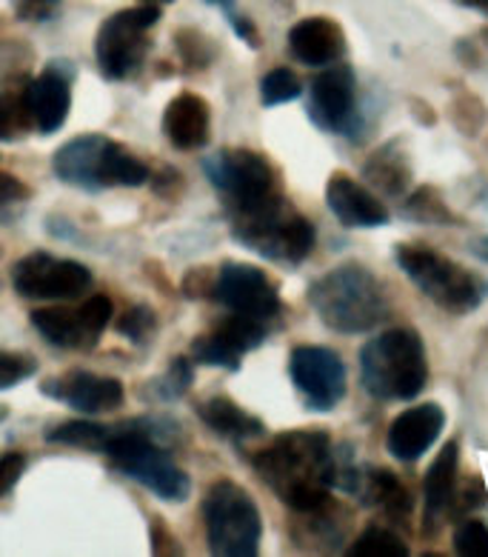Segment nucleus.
<instances>
[{"label": "nucleus", "instance_id": "nucleus-1", "mask_svg": "<svg viewBox=\"0 0 488 557\" xmlns=\"http://www.w3.org/2000/svg\"><path fill=\"white\" fill-rule=\"evenodd\" d=\"M252 463L283 504L303 515L326 509L328 488L340 474L331 441L317 429L286 432L268 449L254 455Z\"/></svg>", "mask_w": 488, "mask_h": 557}, {"label": "nucleus", "instance_id": "nucleus-2", "mask_svg": "<svg viewBox=\"0 0 488 557\" xmlns=\"http://www.w3.org/2000/svg\"><path fill=\"white\" fill-rule=\"evenodd\" d=\"M309 304L331 332L360 335L389 318V298L368 269L349 263L312 283Z\"/></svg>", "mask_w": 488, "mask_h": 557}, {"label": "nucleus", "instance_id": "nucleus-3", "mask_svg": "<svg viewBox=\"0 0 488 557\" xmlns=\"http://www.w3.org/2000/svg\"><path fill=\"white\" fill-rule=\"evenodd\" d=\"M360 377L377 400H412L428 381L426 349L412 329H389L360 351Z\"/></svg>", "mask_w": 488, "mask_h": 557}, {"label": "nucleus", "instance_id": "nucleus-4", "mask_svg": "<svg viewBox=\"0 0 488 557\" xmlns=\"http://www.w3.org/2000/svg\"><path fill=\"white\" fill-rule=\"evenodd\" d=\"M235 232L249 249L272 260L300 263L314 249V226L277 195L235 207Z\"/></svg>", "mask_w": 488, "mask_h": 557}, {"label": "nucleus", "instance_id": "nucleus-5", "mask_svg": "<svg viewBox=\"0 0 488 557\" xmlns=\"http://www.w3.org/2000/svg\"><path fill=\"white\" fill-rule=\"evenodd\" d=\"M395 258L405 277L446 312L468 314L483 304L486 286L480 277L472 275L468 269H463L446 255L420 244H400Z\"/></svg>", "mask_w": 488, "mask_h": 557}, {"label": "nucleus", "instance_id": "nucleus-6", "mask_svg": "<svg viewBox=\"0 0 488 557\" xmlns=\"http://www.w3.org/2000/svg\"><path fill=\"white\" fill-rule=\"evenodd\" d=\"M209 549L221 557H252L260 549L263 520L243 486L232 481L214 483L203 504Z\"/></svg>", "mask_w": 488, "mask_h": 557}, {"label": "nucleus", "instance_id": "nucleus-7", "mask_svg": "<svg viewBox=\"0 0 488 557\" xmlns=\"http://www.w3.org/2000/svg\"><path fill=\"white\" fill-rule=\"evenodd\" d=\"M103 451L126 478L143 483L163 500H186L189 495V474L177 469L175 460L158 449L146 432H112Z\"/></svg>", "mask_w": 488, "mask_h": 557}, {"label": "nucleus", "instance_id": "nucleus-8", "mask_svg": "<svg viewBox=\"0 0 488 557\" xmlns=\"http://www.w3.org/2000/svg\"><path fill=\"white\" fill-rule=\"evenodd\" d=\"M158 21H161V7L146 3V7L123 9L100 26L95 54H98L100 72L109 81H123L143 66L146 54H149L146 32L152 29Z\"/></svg>", "mask_w": 488, "mask_h": 557}, {"label": "nucleus", "instance_id": "nucleus-9", "mask_svg": "<svg viewBox=\"0 0 488 557\" xmlns=\"http://www.w3.org/2000/svg\"><path fill=\"white\" fill-rule=\"evenodd\" d=\"M12 286L21 298L32 300H75L92 286V272L77 260L35 252L17 260L12 269Z\"/></svg>", "mask_w": 488, "mask_h": 557}, {"label": "nucleus", "instance_id": "nucleus-10", "mask_svg": "<svg viewBox=\"0 0 488 557\" xmlns=\"http://www.w3.org/2000/svg\"><path fill=\"white\" fill-rule=\"evenodd\" d=\"M289 372L305 404L317 412H328L343 400L346 367L337 351L326 346H298L291 351Z\"/></svg>", "mask_w": 488, "mask_h": 557}, {"label": "nucleus", "instance_id": "nucleus-11", "mask_svg": "<svg viewBox=\"0 0 488 557\" xmlns=\"http://www.w3.org/2000/svg\"><path fill=\"white\" fill-rule=\"evenodd\" d=\"M207 172L212 175V184L226 191L235 207L275 195V169L260 152L249 149L221 152L207 163Z\"/></svg>", "mask_w": 488, "mask_h": 557}, {"label": "nucleus", "instance_id": "nucleus-12", "mask_svg": "<svg viewBox=\"0 0 488 557\" xmlns=\"http://www.w3.org/2000/svg\"><path fill=\"white\" fill-rule=\"evenodd\" d=\"M214 298L229 306L235 314H246L263 323L280 312L275 283L268 281L263 269L249 263H226L214 281Z\"/></svg>", "mask_w": 488, "mask_h": 557}, {"label": "nucleus", "instance_id": "nucleus-13", "mask_svg": "<svg viewBox=\"0 0 488 557\" xmlns=\"http://www.w3.org/2000/svg\"><path fill=\"white\" fill-rule=\"evenodd\" d=\"M312 121L326 132H349L354 126V72L331 66L312 81Z\"/></svg>", "mask_w": 488, "mask_h": 557}, {"label": "nucleus", "instance_id": "nucleus-14", "mask_svg": "<svg viewBox=\"0 0 488 557\" xmlns=\"http://www.w3.org/2000/svg\"><path fill=\"white\" fill-rule=\"evenodd\" d=\"M446 426V414L437 404H423L397 414L389 429V451L397 460L412 463L423 458Z\"/></svg>", "mask_w": 488, "mask_h": 557}, {"label": "nucleus", "instance_id": "nucleus-15", "mask_svg": "<svg viewBox=\"0 0 488 557\" xmlns=\"http://www.w3.org/2000/svg\"><path fill=\"white\" fill-rule=\"evenodd\" d=\"M326 203L337 221L351 230H374L389 223V209L383 207V200L349 175H331L326 184Z\"/></svg>", "mask_w": 488, "mask_h": 557}, {"label": "nucleus", "instance_id": "nucleus-16", "mask_svg": "<svg viewBox=\"0 0 488 557\" xmlns=\"http://www.w3.org/2000/svg\"><path fill=\"white\" fill-rule=\"evenodd\" d=\"M112 140L103 135H84L70 140L54 154V172L61 181L80 189H103V163Z\"/></svg>", "mask_w": 488, "mask_h": 557}, {"label": "nucleus", "instance_id": "nucleus-17", "mask_svg": "<svg viewBox=\"0 0 488 557\" xmlns=\"http://www.w3.org/2000/svg\"><path fill=\"white\" fill-rule=\"evenodd\" d=\"M43 392L52 397H61L70 406H75L77 412H109L123 404V383L115 377H100L92 372H72L63 381H52L43 386Z\"/></svg>", "mask_w": 488, "mask_h": 557}, {"label": "nucleus", "instance_id": "nucleus-18", "mask_svg": "<svg viewBox=\"0 0 488 557\" xmlns=\"http://www.w3.org/2000/svg\"><path fill=\"white\" fill-rule=\"evenodd\" d=\"M289 49L305 66H331L343 58V29L328 17H305L291 26Z\"/></svg>", "mask_w": 488, "mask_h": 557}, {"label": "nucleus", "instance_id": "nucleus-19", "mask_svg": "<svg viewBox=\"0 0 488 557\" xmlns=\"http://www.w3.org/2000/svg\"><path fill=\"white\" fill-rule=\"evenodd\" d=\"M26 103H29L32 123L43 135H54L66 123V117H70V81L58 72V66H49L43 75L35 77L26 86Z\"/></svg>", "mask_w": 488, "mask_h": 557}, {"label": "nucleus", "instance_id": "nucleus-20", "mask_svg": "<svg viewBox=\"0 0 488 557\" xmlns=\"http://www.w3.org/2000/svg\"><path fill=\"white\" fill-rule=\"evenodd\" d=\"M209 129H212V115H209V103L200 95L184 92L177 95L163 112V132H166L168 144L175 149H200L209 144Z\"/></svg>", "mask_w": 488, "mask_h": 557}, {"label": "nucleus", "instance_id": "nucleus-21", "mask_svg": "<svg viewBox=\"0 0 488 557\" xmlns=\"http://www.w3.org/2000/svg\"><path fill=\"white\" fill-rule=\"evenodd\" d=\"M198 414L214 435L229 437V441H246V437L263 435V420L240 409L232 397H212V400L198 406Z\"/></svg>", "mask_w": 488, "mask_h": 557}, {"label": "nucleus", "instance_id": "nucleus-22", "mask_svg": "<svg viewBox=\"0 0 488 557\" xmlns=\"http://www.w3.org/2000/svg\"><path fill=\"white\" fill-rule=\"evenodd\" d=\"M458 488V443H446V449L437 455V460L428 466L426 481H423V497H426V511L435 518L446 511L454 500Z\"/></svg>", "mask_w": 488, "mask_h": 557}, {"label": "nucleus", "instance_id": "nucleus-23", "mask_svg": "<svg viewBox=\"0 0 488 557\" xmlns=\"http://www.w3.org/2000/svg\"><path fill=\"white\" fill-rule=\"evenodd\" d=\"M32 323H35L40 335L47 337L49 344L63 346V349L86 346L84 326H80L77 312H66V309H38V312H32Z\"/></svg>", "mask_w": 488, "mask_h": 557}, {"label": "nucleus", "instance_id": "nucleus-24", "mask_svg": "<svg viewBox=\"0 0 488 557\" xmlns=\"http://www.w3.org/2000/svg\"><path fill=\"white\" fill-rule=\"evenodd\" d=\"M363 495H366L372 504L380 506V509L391 511V515H409V509H412L409 492H405L403 483L397 481L391 472H372V474H368Z\"/></svg>", "mask_w": 488, "mask_h": 557}, {"label": "nucleus", "instance_id": "nucleus-25", "mask_svg": "<svg viewBox=\"0 0 488 557\" xmlns=\"http://www.w3.org/2000/svg\"><path fill=\"white\" fill-rule=\"evenodd\" d=\"M214 335L243 358L246 351L258 349L263 344L266 326H263V321H254V318H246V314H232L229 321H223L221 326L214 329Z\"/></svg>", "mask_w": 488, "mask_h": 557}, {"label": "nucleus", "instance_id": "nucleus-26", "mask_svg": "<svg viewBox=\"0 0 488 557\" xmlns=\"http://www.w3.org/2000/svg\"><path fill=\"white\" fill-rule=\"evenodd\" d=\"M366 175L372 184L383 186L391 195H400L405 189V184H409V166H405L400 154L389 152V146L380 149V152H374L372 161L366 163Z\"/></svg>", "mask_w": 488, "mask_h": 557}, {"label": "nucleus", "instance_id": "nucleus-27", "mask_svg": "<svg viewBox=\"0 0 488 557\" xmlns=\"http://www.w3.org/2000/svg\"><path fill=\"white\" fill-rule=\"evenodd\" d=\"M351 557H405L409 546L403 537H397L395 532L383 527H368L366 532L360 534L354 546L349 549Z\"/></svg>", "mask_w": 488, "mask_h": 557}, {"label": "nucleus", "instance_id": "nucleus-28", "mask_svg": "<svg viewBox=\"0 0 488 557\" xmlns=\"http://www.w3.org/2000/svg\"><path fill=\"white\" fill-rule=\"evenodd\" d=\"M109 435H112V429L92 423V420H72V423L52 429L47 441L66 443V446H84V449H103Z\"/></svg>", "mask_w": 488, "mask_h": 557}, {"label": "nucleus", "instance_id": "nucleus-29", "mask_svg": "<svg viewBox=\"0 0 488 557\" xmlns=\"http://www.w3.org/2000/svg\"><path fill=\"white\" fill-rule=\"evenodd\" d=\"M26 92H0V140H17L29 129Z\"/></svg>", "mask_w": 488, "mask_h": 557}, {"label": "nucleus", "instance_id": "nucleus-30", "mask_svg": "<svg viewBox=\"0 0 488 557\" xmlns=\"http://www.w3.org/2000/svg\"><path fill=\"white\" fill-rule=\"evenodd\" d=\"M112 314H115V309H112V300H109L107 295H92V298L80 306L77 318H80V326H84L86 346L98 344L100 335H103L109 323H112Z\"/></svg>", "mask_w": 488, "mask_h": 557}, {"label": "nucleus", "instance_id": "nucleus-31", "mask_svg": "<svg viewBox=\"0 0 488 557\" xmlns=\"http://www.w3.org/2000/svg\"><path fill=\"white\" fill-rule=\"evenodd\" d=\"M303 86H300V77L291 70H275L268 72L260 84V98L266 107H280V103H289V100L300 98Z\"/></svg>", "mask_w": 488, "mask_h": 557}, {"label": "nucleus", "instance_id": "nucleus-32", "mask_svg": "<svg viewBox=\"0 0 488 557\" xmlns=\"http://www.w3.org/2000/svg\"><path fill=\"white\" fill-rule=\"evenodd\" d=\"M191 355H195V360L198 363H207V367H223V369H237L240 367V355L237 351H232L229 346L223 344L221 337L214 335H203L195 341V346H191Z\"/></svg>", "mask_w": 488, "mask_h": 557}, {"label": "nucleus", "instance_id": "nucleus-33", "mask_svg": "<svg viewBox=\"0 0 488 557\" xmlns=\"http://www.w3.org/2000/svg\"><path fill=\"white\" fill-rule=\"evenodd\" d=\"M454 552L460 557H488V527L480 520H463L454 532Z\"/></svg>", "mask_w": 488, "mask_h": 557}, {"label": "nucleus", "instance_id": "nucleus-34", "mask_svg": "<svg viewBox=\"0 0 488 557\" xmlns=\"http://www.w3.org/2000/svg\"><path fill=\"white\" fill-rule=\"evenodd\" d=\"M38 363L29 355H0V389H9L15 386L24 377L35 374Z\"/></svg>", "mask_w": 488, "mask_h": 557}, {"label": "nucleus", "instance_id": "nucleus-35", "mask_svg": "<svg viewBox=\"0 0 488 557\" xmlns=\"http://www.w3.org/2000/svg\"><path fill=\"white\" fill-rule=\"evenodd\" d=\"M405 214L409 218H417V221H428V223H437V221H446L449 212L442 207L440 200L435 198V191L431 189H423L417 191L409 203H405Z\"/></svg>", "mask_w": 488, "mask_h": 557}, {"label": "nucleus", "instance_id": "nucleus-36", "mask_svg": "<svg viewBox=\"0 0 488 557\" xmlns=\"http://www.w3.org/2000/svg\"><path fill=\"white\" fill-rule=\"evenodd\" d=\"M154 326H158V321H154L152 309H146V306L129 309L121 318V323H117V329H121L123 335H129L132 341H146L154 332Z\"/></svg>", "mask_w": 488, "mask_h": 557}, {"label": "nucleus", "instance_id": "nucleus-37", "mask_svg": "<svg viewBox=\"0 0 488 557\" xmlns=\"http://www.w3.org/2000/svg\"><path fill=\"white\" fill-rule=\"evenodd\" d=\"M24 469H26V458L21 455V451H9V455L0 458V497L7 495L9 488L21 481Z\"/></svg>", "mask_w": 488, "mask_h": 557}, {"label": "nucleus", "instance_id": "nucleus-38", "mask_svg": "<svg viewBox=\"0 0 488 557\" xmlns=\"http://www.w3.org/2000/svg\"><path fill=\"white\" fill-rule=\"evenodd\" d=\"M152 552L154 555H184V546H177V537L168 532V527L161 518H152Z\"/></svg>", "mask_w": 488, "mask_h": 557}, {"label": "nucleus", "instance_id": "nucleus-39", "mask_svg": "<svg viewBox=\"0 0 488 557\" xmlns=\"http://www.w3.org/2000/svg\"><path fill=\"white\" fill-rule=\"evenodd\" d=\"M26 198H29V186L21 184L9 172H0V207H12V203H21Z\"/></svg>", "mask_w": 488, "mask_h": 557}, {"label": "nucleus", "instance_id": "nucleus-40", "mask_svg": "<svg viewBox=\"0 0 488 557\" xmlns=\"http://www.w3.org/2000/svg\"><path fill=\"white\" fill-rule=\"evenodd\" d=\"M460 3H465V7L480 9V12H486V15H488V0H460Z\"/></svg>", "mask_w": 488, "mask_h": 557}, {"label": "nucleus", "instance_id": "nucleus-41", "mask_svg": "<svg viewBox=\"0 0 488 557\" xmlns=\"http://www.w3.org/2000/svg\"><path fill=\"white\" fill-rule=\"evenodd\" d=\"M7 414H9V412H7V406H0V420L7 418Z\"/></svg>", "mask_w": 488, "mask_h": 557}, {"label": "nucleus", "instance_id": "nucleus-42", "mask_svg": "<svg viewBox=\"0 0 488 557\" xmlns=\"http://www.w3.org/2000/svg\"><path fill=\"white\" fill-rule=\"evenodd\" d=\"M149 3H168V0H149Z\"/></svg>", "mask_w": 488, "mask_h": 557}, {"label": "nucleus", "instance_id": "nucleus-43", "mask_svg": "<svg viewBox=\"0 0 488 557\" xmlns=\"http://www.w3.org/2000/svg\"><path fill=\"white\" fill-rule=\"evenodd\" d=\"M486 35H488V32H486Z\"/></svg>", "mask_w": 488, "mask_h": 557}]
</instances>
